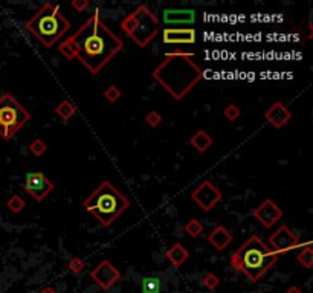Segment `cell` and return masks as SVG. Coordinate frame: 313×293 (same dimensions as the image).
<instances>
[{
	"mask_svg": "<svg viewBox=\"0 0 313 293\" xmlns=\"http://www.w3.org/2000/svg\"><path fill=\"white\" fill-rule=\"evenodd\" d=\"M124 49V41L101 20V9L96 8L81 28L63 40L58 51L67 60H80L84 67L96 75Z\"/></svg>",
	"mask_w": 313,
	"mask_h": 293,
	"instance_id": "6da1fadb",
	"label": "cell"
},
{
	"mask_svg": "<svg viewBox=\"0 0 313 293\" xmlns=\"http://www.w3.org/2000/svg\"><path fill=\"white\" fill-rule=\"evenodd\" d=\"M152 77L173 100L182 101L203 78L202 67L194 61V54H166L152 72Z\"/></svg>",
	"mask_w": 313,
	"mask_h": 293,
	"instance_id": "7a4b0ae2",
	"label": "cell"
},
{
	"mask_svg": "<svg viewBox=\"0 0 313 293\" xmlns=\"http://www.w3.org/2000/svg\"><path fill=\"white\" fill-rule=\"evenodd\" d=\"M277 255L257 234L251 235L242 246L231 255V267L237 272L245 274L251 283H258L261 277L268 274L269 269L278 261Z\"/></svg>",
	"mask_w": 313,
	"mask_h": 293,
	"instance_id": "3957f363",
	"label": "cell"
},
{
	"mask_svg": "<svg viewBox=\"0 0 313 293\" xmlns=\"http://www.w3.org/2000/svg\"><path fill=\"white\" fill-rule=\"evenodd\" d=\"M129 206L130 200L109 180L101 182L83 202V208L104 228H110Z\"/></svg>",
	"mask_w": 313,
	"mask_h": 293,
	"instance_id": "277c9868",
	"label": "cell"
},
{
	"mask_svg": "<svg viewBox=\"0 0 313 293\" xmlns=\"http://www.w3.org/2000/svg\"><path fill=\"white\" fill-rule=\"evenodd\" d=\"M70 26V21L61 14L60 8L51 2H46L37 14L25 23V29L44 47H52Z\"/></svg>",
	"mask_w": 313,
	"mask_h": 293,
	"instance_id": "5b68a950",
	"label": "cell"
},
{
	"mask_svg": "<svg viewBox=\"0 0 313 293\" xmlns=\"http://www.w3.org/2000/svg\"><path fill=\"white\" fill-rule=\"evenodd\" d=\"M121 29L139 47H147L160 31V20L146 3H142L121 20Z\"/></svg>",
	"mask_w": 313,
	"mask_h": 293,
	"instance_id": "8992f818",
	"label": "cell"
},
{
	"mask_svg": "<svg viewBox=\"0 0 313 293\" xmlns=\"http://www.w3.org/2000/svg\"><path fill=\"white\" fill-rule=\"evenodd\" d=\"M31 119V113L23 107L11 93L0 96V136L5 141L25 127Z\"/></svg>",
	"mask_w": 313,
	"mask_h": 293,
	"instance_id": "52a82bcc",
	"label": "cell"
},
{
	"mask_svg": "<svg viewBox=\"0 0 313 293\" xmlns=\"http://www.w3.org/2000/svg\"><path fill=\"white\" fill-rule=\"evenodd\" d=\"M191 199L197 203V206L202 211L209 212L222 202L223 194L212 182L203 180L202 183H199L194 189L191 191Z\"/></svg>",
	"mask_w": 313,
	"mask_h": 293,
	"instance_id": "ba28073f",
	"label": "cell"
},
{
	"mask_svg": "<svg viewBox=\"0 0 313 293\" xmlns=\"http://www.w3.org/2000/svg\"><path fill=\"white\" fill-rule=\"evenodd\" d=\"M268 246L277 254H287L300 246V238L297 237L295 232L289 229V226L281 225L268 240Z\"/></svg>",
	"mask_w": 313,
	"mask_h": 293,
	"instance_id": "9c48e42d",
	"label": "cell"
},
{
	"mask_svg": "<svg viewBox=\"0 0 313 293\" xmlns=\"http://www.w3.org/2000/svg\"><path fill=\"white\" fill-rule=\"evenodd\" d=\"M54 183L47 179L43 173L40 171H34V173H28L25 177V183H23V188L25 191L31 195V197L37 202H43L49 192L54 189Z\"/></svg>",
	"mask_w": 313,
	"mask_h": 293,
	"instance_id": "30bf717a",
	"label": "cell"
},
{
	"mask_svg": "<svg viewBox=\"0 0 313 293\" xmlns=\"http://www.w3.org/2000/svg\"><path fill=\"white\" fill-rule=\"evenodd\" d=\"M89 277L93 280V283L98 284L103 290L112 289L119 280H121V272L109 261L103 260L98 266L93 267L89 272Z\"/></svg>",
	"mask_w": 313,
	"mask_h": 293,
	"instance_id": "8fae6325",
	"label": "cell"
},
{
	"mask_svg": "<svg viewBox=\"0 0 313 293\" xmlns=\"http://www.w3.org/2000/svg\"><path fill=\"white\" fill-rule=\"evenodd\" d=\"M252 215L255 217V220H258L260 225H263L266 229H271L272 226L277 225V222H280L283 218L284 212L272 199H266L254 209Z\"/></svg>",
	"mask_w": 313,
	"mask_h": 293,
	"instance_id": "7c38bea8",
	"label": "cell"
},
{
	"mask_svg": "<svg viewBox=\"0 0 313 293\" xmlns=\"http://www.w3.org/2000/svg\"><path fill=\"white\" fill-rule=\"evenodd\" d=\"M162 21L166 28H191L196 21V12L192 9H165Z\"/></svg>",
	"mask_w": 313,
	"mask_h": 293,
	"instance_id": "4fadbf2b",
	"label": "cell"
},
{
	"mask_svg": "<svg viewBox=\"0 0 313 293\" xmlns=\"http://www.w3.org/2000/svg\"><path fill=\"white\" fill-rule=\"evenodd\" d=\"M162 40L165 44H194L197 32L194 28H165Z\"/></svg>",
	"mask_w": 313,
	"mask_h": 293,
	"instance_id": "5bb4252c",
	"label": "cell"
},
{
	"mask_svg": "<svg viewBox=\"0 0 313 293\" xmlns=\"http://www.w3.org/2000/svg\"><path fill=\"white\" fill-rule=\"evenodd\" d=\"M264 119H266L274 129H283L292 119V112L289 110L281 101H275L266 112H264Z\"/></svg>",
	"mask_w": 313,
	"mask_h": 293,
	"instance_id": "9a60e30c",
	"label": "cell"
},
{
	"mask_svg": "<svg viewBox=\"0 0 313 293\" xmlns=\"http://www.w3.org/2000/svg\"><path fill=\"white\" fill-rule=\"evenodd\" d=\"M232 240H234V237H232V234H231V231L229 229H226L225 226H215L211 232H209V235H208V243L211 244V246L215 249V251H219V252H222V251H225L229 244L232 243Z\"/></svg>",
	"mask_w": 313,
	"mask_h": 293,
	"instance_id": "2e32d148",
	"label": "cell"
},
{
	"mask_svg": "<svg viewBox=\"0 0 313 293\" xmlns=\"http://www.w3.org/2000/svg\"><path fill=\"white\" fill-rule=\"evenodd\" d=\"M165 257L174 267H180L189 258V252L182 243H174L170 249H166Z\"/></svg>",
	"mask_w": 313,
	"mask_h": 293,
	"instance_id": "e0dca14e",
	"label": "cell"
},
{
	"mask_svg": "<svg viewBox=\"0 0 313 293\" xmlns=\"http://www.w3.org/2000/svg\"><path fill=\"white\" fill-rule=\"evenodd\" d=\"M189 144L191 146H194V150L199 153H205L209 150V146L212 145V138L208 135V132L205 130H197L194 135L189 138Z\"/></svg>",
	"mask_w": 313,
	"mask_h": 293,
	"instance_id": "ac0fdd59",
	"label": "cell"
},
{
	"mask_svg": "<svg viewBox=\"0 0 313 293\" xmlns=\"http://www.w3.org/2000/svg\"><path fill=\"white\" fill-rule=\"evenodd\" d=\"M75 113H77V107H75L74 103L69 101V100L60 101L55 107V115L63 121H69L70 118L75 116Z\"/></svg>",
	"mask_w": 313,
	"mask_h": 293,
	"instance_id": "d6986e66",
	"label": "cell"
},
{
	"mask_svg": "<svg viewBox=\"0 0 313 293\" xmlns=\"http://www.w3.org/2000/svg\"><path fill=\"white\" fill-rule=\"evenodd\" d=\"M310 244H312V243L307 241V243H306V246L298 252V257H297L298 263H300L303 267H306V269H312V267H313V249H312Z\"/></svg>",
	"mask_w": 313,
	"mask_h": 293,
	"instance_id": "ffe728a7",
	"label": "cell"
},
{
	"mask_svg": "<svg viewBox=\"0 0 313 293\" xmlns=\"http://www.w3.org/2000/svg\"><path fill=\"white\" fill-rule=\"evenodd\" d=\"M203 229H205V226H203V223L200 222L199 218H191L189 222L185 223V226H183V231H185L186 235L191 237V238H197V237H200V235L203 234Z\"/></svg>",
	"mask_w": 313,
	"mask_h": 293,
	"instance_id": "44dd1931",
	"label": "cell"
},
{
	"mask_svg": "<svg viewBox=\"0 0 313 293\" xmlns=\"http://www.w3.org/2000/svg\"><path fill=\"white\" fill-rule=\"evenodd\" d=\"M142 293H159L160 292V280L156 277H147L141 283Z\"/></svg>",
	"mask_w": 313,
	"mask_h": 293,
	"instance_id": "7402d4cb",
	"label": "cell"
},
{
	"mask_svg": "<svg viewBox=\"0 0 313 293\" xmlns=\"http://www.w3.org/2000/svg\"><path fill=\"white\" fill-rule=\"evenodd\" d=\"M25 206H26V202H25V199H23V197H20V195H17V194L11 195V197L6 200V208H8L11 212H14V214H18V212H21L23 209H25Z\"/></svg>",
	"mask_w": 313,
	"mask_h": 293,
	"instance_id": "603a6c76",
	"label": "cell"
},
{
	"mask_svg": "<svg viewBox=\"0 0 313 293\" xmlns=\"http://www.w3.org/2000/svg\"><path fill=\"white\" fill-rule=\"evenodd\" d=\"M67 269L69 272H72L74 275H80L86 271V263L78 257H72L67 263Z\"/></svg>",
	"mask_w": 313,
	"mask_h": 293,
	"instance_id": "cb8c5ba5",
	"label": "cell"
},
{
	"mask_svg": "<svg viewBox=\"0 0 313 293\" xmlns=\"http://www.w3.org/2000/svg\"><path fill=\"white\" fill-rule=\"evenodd\" d=\"M29 151H31L34 156L40 157V156H43V154L47 151V144H46L43 139H34V141L29 144Z\"/></svg>",
	"mask_w": 313,
	"mask_h": 293,
	"instance_id": "d4e9b609",
	"label": "cell"
},
{
	"mask_svg": "<svg viewBox=\"0 0 313 293\" xmlns=\"http://www.w3.org/2000/svg\"><path fill=\"white\" fill-rule=\"evenodd\" d=\"M121 96H123V93H121V90H119L116 86H109L104 90V98H106L109 103H112V104L118 103L119 100H121Z\"/></svg>",
	"mask_w": 313,
	"mask_h": 293,
	"instance_id": "484cf974",
	"label": "cell"
},
{
	"mask_svg": "<svg viewBox=\"0 0 313 293\" xmlns=\"http://www.w3.org/2000/svg\"><path fill=\"white\" fill-rule=\"evenodd\" d=\"M202 284H203L206 289H209V290H214V289H217V287L220 286V280H219V277L215 275V274L209 272V274H206V275L203 277V280H202Z\"/></svg>",
	"mask_w": 313,
	"mask_h": 293,
	"instance_id": "4316f807",
	"label": "cell"
},
{
	"mask_svg": "<svg viewBox=\"0 0 313 293\" xmlns=\"http://www.w3.org/2000/svg\"><path fill=\"white\" fill-rule=\"evenodd\" d=\"M240 115H242V110H240V107H237L235 104H228L223 110V116L228 121H237L240 118Z\"/></svg>",
	"mask_w": 313,
	"mask_h": 293,
	"instance_id": "83f0119b",
	"label": "cell"
},
{
	"mask_svg": "<svg viewBox=\"0 0 313 293\" xmlns=\"http://www.w3.org/2000/svg\"><path fill=\"white\" fill-rule=\"evenodd\" d=\"M146 122H147V124H149L152 129H157V127L160 126V122H162V115H160L159 112H156V110L149 112V113L146 115Z\"/></svg>",
	"mask_w": 313,
	"mask_h": 293,
	"instance_id": "f1b7e54d",
	"label": "cell"
},
{
	"mask_svg": "<svg viewBox=\"0 0 313 293\" xmlns=\"http://www.w3.org/2000/svg\"><path fill=\"white\" fill-rule=\"evenodd\" d=\"M70 5L77 12H84L90 6V2H89V0H74Z\"/></svg>",
	"mask_w": 313,
	"mask_h": 293,
	"instance_id": "f546056e",
	"label": "cell"
},
{
	"mask_svg": "<svg viewBox=\"0 0 313 293\" xmlns=\"http://www.w3.org/2000/svg\"><path fill=\"white\" fill-rule=\"evenodd\" d=\"M284 293H303V292H301L297 286H292V287H289Z\"/></svg>",
	"mask_w": 313,
	"mask_h": 293,
	"instance_id": "4dcf8cb0",
	"label": "cell"
},
{
	"mask_svg": "<svg viewBox=\"0 0 313 293\" xmlns=\"http://www.w3.org/2000/svg\"><path fill=\"white\" fill-rule=\"evenodd\" d=\"M40 293H57V290H54L52 287H44Z\"/></svg>",
	"mask_w": 313,
	"mask_h": 293,
	"instance_id": "1f68e13d",
	"label": "cell"
}]
</instances>
